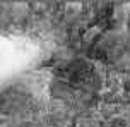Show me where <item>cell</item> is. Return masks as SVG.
<instances>
[{"label": "cell", "mask_w": 130, "mask_h": 127, "mask_svg": "<svg viewBox=\"0 0 130 127\" xmlns=\"http://www.w3.org/2000/svg\"><path fill=\"white\" fill-rule=\"evenodd\" d=\"M46 88L31 79H17L0 89V122L34 127L45 117Z\"/></svg>", "instance_id": "1"}]
</instances>
